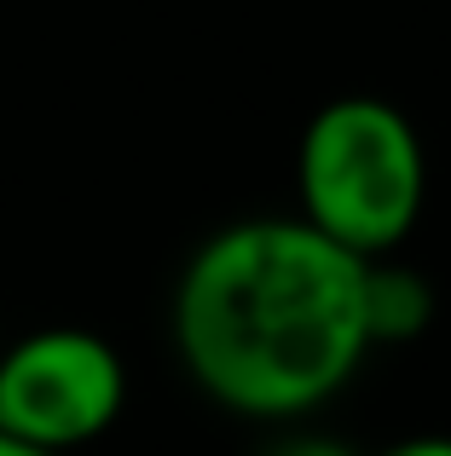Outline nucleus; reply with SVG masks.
<instances>
[{
  "label": "nucleus",
  "instance_id": "obj_1",
  "mask_svg": "<svg viewBox=\"0 0 451 456\" xmlns=\"http://www.w3.org/2000/svg\"><path fill=\"white\" fill-rule=\"evenodd\" d=\"M365 260L295 214L209 232L180 266L168 306L174 353L203 399L249 422H295L359 376L371 335Z\"/></svg>",
  "mask_w": 451,
  "mask_h": 456
},
{
  "label": "nucleus",
  "instance_id": "obj_2",
  "mask_svg": "<svg viewBox=\"0 0 451 456\" xmlns=\"http://www.w3.org/2000/svg\"><path fill=\"white\" fill-rule=\"evenodd\" d=\"M295 220L353 260H388L422 220L429 151L399 104L341 93L318 104L295 145Z\"/></svg>",
  "mask_w": 451,
  "mask_h": 456
},
{
  "label": "nucleus",
  "instance_id": "obj_3",
  "mask_svg": "<svg viewBox=\"0 0 451 456\" xmlns=\"http://www.w3.org/2000/svg\"><path fill=\"white\" fill-rule=\"evenodd\" d=\"M127 404V364L99 330L46 323L0 353V434L46 456L104 439Z\"/></svg>",
  "mask_w": 451,
  "mask_h": 456
},
{
  "label": "nucleus",
  "instance_id": "obj_4",
  "mask_svg": "<svg viewBox=\"0 0 451 456\" xmlns=\"http://www.w3.org/2000/svg\"><path fill=\"white\" fill-rule=\"evenodd\" d=\"M434 283L422 278L417 266H399L394 255L388 260H365V283H359V312H365V335L371 346H406L417 341L422 330L434 323Z\"/></svg>",
  "mask_w": 451,
  "mask_h": 456
},
{
  "label": "nucleus",
  "instance_id": "obj_5",
  "mask_svg": "<svg viewBox=\"0 0 451 456\" xmlns=\"http://www.w3.org/2000/svg\"><path fill=\"white\" fill-rule=\"evenodd\" d=\"M260 456H359V451L341 445V439H330V434H283V439H272Z\"/></svg>",
  "mask_w": 451,
  "mask_h": 456
},
{
  "label": "nucleus",
  "instance_id": "obj_6",
  "mask_svg": "<svg viewBox=\"0 0 451 456\" xmlns=\"http://www.w3.org/2000/svg\"><path fill=\"white\" fill-rule=\"evenodd\" d=\"M376 456H451V434H411V439H394Z\"/></svg>",
  "mask_w": 451,
  "mask_h": 456
},
{
  "label": "nucleus",
  "instance_id": "obj_7",
  "mask_svg": "<svg viewBox=\"0 0 451 456\" xmlns=\"http://www.w3.org/2000/svg\"><path fill=\"white\" fill-rule=\"evenodd\" d=\"M0 456H46V451H35V445H18V439H6V434H0Z\"/></svg>",
  "mask_w": 451,
  "mask_h": 456
}]
</instances>
